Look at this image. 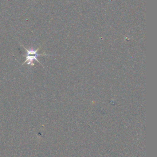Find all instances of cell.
<instances>
[{"label": "cell", "mask_w": 157, "mask_h": 157, "mask_svg": "<svg viewBox=\"0 0 157 157\" xmlns=\"http://www.w3.org/2000/svg\"><path fill=\"white\" fill-rule=\"evenodd\" d=\"M24 48H25V50L26 52L27 53L26 54V55H24V56L26 57V60L25 62L22 64V65H24L26 63H27L28 65L34 66V63H33V61H34V60H36V61L37 62H38L40 64H41V63L38 61L37 59V57L39 56H45V55H46V54H38L37 52L39 50L40 48H38L36 50H34L31 49L29 50H28L25 47H24Z\"/></svg>", "instance_id": "cell-1"}]
</instances>
